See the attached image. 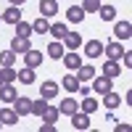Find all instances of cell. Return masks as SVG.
Returning <instances> with one entry per match:
<instances>
[{
	"instance_id": "6da1fadb",
	"label": "cell",
	"mask_w": 132,
	"mask_h": 132,
	"mask_svg": "<svg viewBox=\"0 0 132 132\" xmlns=\"http://www.w3.org/2000/svg\"><path fill=\"white\" fill-rule=\"evenodd\" d=\"M101 74L108 77V79H116V77H122V63H119V61H111V58H106L103 66H101Z\"/></svg>"
},
{
	"instance_id": "7a4b0ae2",
	"label": "cell",
	"mask_w": 132,
	"mask_h": 132,
	"mask_svg": "<svg viewBox=\"0 0 132 132\" xmlns=\"http://www.w3.org/2000/svg\"><path fill=\"white\" fill-rule=\"evenodd\" d=\"M93 93H98V95H103V93H108V90H114V79H108V77H93V87H90Z\"/></svg>"
},
{
	"instance_id": "3957f363",
	"label": "cell",
	"mask_w": 132,
	"mask_h": 132,
	"mask_svg": "<svg viewBox=\"0 0 132 132\" xmlns=\"http://www.w3.org/2000/svg\"><path fill=\"white\" fill-rule=\"evenodd\" d=\"M13 111H16L19 116H29V114H32V98H27V95H16Z\"/></svg>"
},
{
	"instance_id": "277c9868",
	"label": "cell",
	"mask_w": 132,
	"mask_h": 132,
	"mask_svg": "<svg viewBox=\"0 0 132 132\" xmlns=\"http://www.w3.org/2000/svg\"><path fill=\"white\" fill-rule=\"evenodd\" d=\"M122 53H124L122 40H116V42H108V45H103V56H106V58H111V61H119V58H122Z\"/></svg>"
},
{
	"instance_id": "5b68a950",
	"label": "cell",
	"mask_w": 132,
	"mask_h": 132,
	"mask_svg": "<svg viewBox=\"0 0 132 132\" xmlns=\"http://www.w3.org/2000/svg\"><path fill=\"white\" fill-rule=\"evenodd\" d=\"M40 95L45 98V101H56V98H58V82L45 79V82L40 85Z\"/></svg>"
},
{
	"instance_id": "8992f818",
	"label": "cell",
	"mask_w": 132,
	"mask_h": 132,
	"mask_svg": "<svg viewBox=\"0 0 132 132\" xmlns=\"http://www.w3.org/2000/svg\"><path fill=\"white\" fill-rule=\"evenodd\" d=\"M69 119H71V127H74V129H90V114L79 111V108H77Z\"/></svg>"
},
{
	"instance_id": "52a82bcc",
	"label": "cell",
	"mask_w": 132,
	"mask_h": 132,
	"mask_svg": "<svg viewBox=\"0 0 132 132\" xmlns=\"http://www.w3.org/2000/svg\"><path fill=\"white\" fill-rule=\"evenodd\" d=\"M114 35L119 37V40H129L132 37V24H129V21L127 19H122V21H116V24H114Z\"/></svg>"
},
{
	"instance_id": "ba28073f",
	"label": "cell",
	"mask_w": 132,
	"mask_h": 132,
	"mask_svg": "<svg viewBox=\"0 0 132 132\" xmlns=\"http://www.w3.org/2000/svg\"><path fill=\"white\" fill-rule=\"evenodd\" d=\"M19 119L21 116L13 111V108H0V124H3V127H16Z\"/></svg>"
},
{
	"instance_id": "9c48e42d",
	"label": "cell",
	"mask_w": 132,
	"mask_h": 132,
	"mask_svg": "<svg viewBox=\"0 0 132 132\" xmlns=\"http://www.w3.org/2000/svg\"><path fill=\"white\" fill-rule=\"evenodd\" d=\"M21 56H24V63L29 66V69H40V63H42V53H40V50L29 48L27 53H21Z\"/></svg>"
},
{
	"instance_id": "30bf717a",
	"label": "cell",
	"mask_w": 132,
	"mask_h": 132,
	"mask_svg": "<svg viewBox=\"0 0 132 132\" xmlns=\"http://www.w3.org/2000/svg\"><path fill=\"white\" fill-rule=\"evenodd\" d=\"M85 56H87V58H101V56H103V42H101V40L85 42Z\"/></svg>"
},
{
	"instance_id": "8fae6325",
	"label": "cell",
	"mask_w": 132,
	"mask_h": 132,
	"mask_svg": "<svg viewBox=\"0 0 132 132\" xmlns=\"http://www.w3.org/2000/svg\"><path fill=\"white\" fill-rule=\"evenodd\" d=\"M40 16H58V0H40Z\"/></svg>"
},
{
	"instance_id": "7c38bea8",
	"label": "cell",
	"mask_w": 132,
	"mask_h": 132,
	"mask_svg": "<svg viewBox=\"0 0 132 132\" xmlns=\"http://www.w3.org/2000/svg\"><path fill=\"white\" fill-rule=\"evenodd\" d=\"M61 42H63L66 50H77L82 45V37H79V32H66V35L61 37Z\"/></svg>"
},
{
	"instance_id": "4fadbf2b",
	"label": "cell",
	"mask_w": 132,
	"mask_h": 132,
	"mask_svg": "<svg viewBox=\"0 0 132 132\" xmlns=\"http://www.w3.org/2000/svg\"><path fill=\"white\" fill-rule=\"evenodd\" d=\"M63 66H66V69H69V71H77V69H79V63H82V58H79V53H77V50H69V53H63Z\"/></svg>"
},
{
	"instance_id": "5bb4252c",
	"label": "cell",
	"mask_w": 132,
	"mask_h": 132,
	"mask_svg": "<svg viewBox=\"0 0 132 132\" xmlns=\"http://www.w3.org/2000/svg\"><path fill=\"white\" fill-rule=\"evenodd\" d=\"M29 48H32V42H29V37H19V35H16L13 40H11V50H13L16 56H21V53H27Z\"/></svg>"
},
{
	"instance_id": "9a60e30c",
	"label": "cell",
	"mask_w": 132,
	"mask_h": 132,
	"mask_svg": "<svg viewBox=\"0 0 132 132\" xmlns=\"http://www.w3.org/2000/svg\"><path fill=\"white\" fill-rule=\"evenodd\" d=\"M0 16H3L5 24H16V21H21V5H8Z\"/></svg>"
},
{
	"instance_id": "2e32d148",
	"label": "cell",
	"mask_w": 132,
	"mask_h": 132,
	"mask_svg": "<svg viewBox=\"0 0 132 132\" xmlns=\"http://www.w3.org/2000/svg\"><path fill=\"white\" fill-rule=\"evenodd\" d=\"M101 98H103V106L108 108V111H114V108H119V106H122V95H116L114 90H108V93H103Z\"/></svg>"
},
{
	"instance_id": "e0dca14e",
	"label": "cell",
	"mask_w": 132,
	"mask_h": 132,
	"mask_svg": "<svg viewBox=\"0 0 132 132\" xmlns=\"http://www.w3.org/2000/svg\"><path fill=\"white\" fill-rule=\"evenodd\" d=\"M0 101H3V103H13L16 101V87H13V82L0 85Z\"/></svg>"
},
{
	"instance_id": "ac0fdd59",
	"label": "cell",
	"mask_w": 132,
	"mask_h": 132,
	"mask_svg": "<svg viewBox=\"0 0 132 132\" xmlns=\"http://www.w3.org/2000/svg\"><path fill=\"white\" fill-rule=\"evenodd\" d=\"M95 77V66L93 63H79V69H77V79L79 82H90Z\"/></svg>"
},
{
	"instance_id": "d6986e66",
	"label": "cell",
	"mask_w": 132,
	"mask_h": 132,
	"mask_svg": "<svg viewBox=\"0 0 132 132\" xmlns=\"http://www.w3.org/2000/svg\"><path fill=\"white\" fill-rule=\"evenodd\" d=\"M77 108H79V101H74V98H63V101L58 103V111H61L63 116H71Z\"/></svg>"
},
{
	"instance_id": "ffe728a7",
	"label": "cell",
	"mask_w": 132,
	"mask_h": 132,
	"mask_svg": "<svg viewBox=\"0 0 132 132\" xmlns=\"http://www.w3.org/2000/svg\"><path fill=\"white\" fill-rule=\"evenodd\" d=\"M45 53H48L50 58L61 61V58H63V53H66V48H63V42H61V40H53L50 45H48V50H45Z\"/></svg>"
},
{
	"instance_id": "44dd1931",
	"label": "cell",
	"mask_w": 132,
	"mask_h": 132,
	"mask_svg": "<svg viewBox=\"0 0 132 132\" xmlns=\"http://www.w3.org/2000/svg\"><path fill=\"white\" fill-rule=\"evenodd\" d=\"M66 19H69V24H82V19H85L82 5H71L69 11H66Z\"/></svg>"
},
{
	"instance_id": "7402d4cb",
	"label": "cell",
	"mask_w": 132,
	"mask_h": 132,
	"mask_svg": "<svg viewBox=\"0 0 132 132\" xmlns=\"http://www.w3.org/2000/svg\"><path fill=\"white\" fill-rule=\"evenodd\" d=\"M58 116H61V111H58V106H50L48 103V108H45V111H42V122H48V124H56L58 122Z\"/></svg>"
},
{
	"instance_id": "603a6c76",
	"label": "cell",
	"mask_w": 132,
	"mask_h": 132,
	"mask_svg": "<svg viewBox=\"0 0 132 132\" xmlns=\"http://www.w3.org/2000/svg\"><path fill=\"white\" fill-rule=\"evenodd\" d=\"M61 87H63L66 93H77V87H79L77 74H66V77H61Z\"/></svg>"
},
{
	"instance_id": "cb8c5ba5",
	"label": "cell",
	"mask_w": 132,
	"mask_h": 132,
	"mask_svg": "<svg viewBox=\"0 0 132 132\" xmlns=\"http://www.w3.org/2000/svg\"><path fill=\"white\" fill-rule=\"evenodd\" d=\"M98 106H101V103H98L95 98L85 95L82 101H79V111H85V114H95V111H98Z\"/></svg>"
},
{
	"instance_id": "d4e9b609",
	"label": "cell",
	"mask_w": 132,
	"mask_h": 132,
	"mask_svg": "<svg viewBox=\"0 0 132 132\" xmlns=\"http://www.w3.org/2000/svg\"><path fill=\"white\" fill-rule=\"evenodd\" d=\"M48 27H50V21L45 16H37L32 21V32H35V35H48Z\"/></svg>"
},
{
	"instance_id": "484cf974",
	"label": "cell",
	"mask_w": 132,
	"mask_h": 132,
	"mask_svg": "<svg viewBox=\"0 0 132 132\" xmlns=\"http://www.w3.org/2000/svg\"><path fill=\"white\" fill-rule=\"evenodd\" d=\"M66 32H69V27H66L63 21H56V24H50V27H48V35H50V37H56V40H61Z\"/></svg>"
},
{
	"instance_id": "4316f807",
	"label": "cell",
	"mask_w": 132,
	"mask_h": 132,
	"mask_svg": "<svg viewBox=\"0 0 132 132\" xmlns=\"http://www.w3.org/2000/svg\"><path fill=\"white\" fill-rule=\"evenodd\" d=\"M16 79H19L21 85H32V82H35V69H29V66H24L21 71H16Z\"/></svg>"
},
{
	"instance_id": "83f0119b",
	"label": "cell",
	"mask_w": 132,
	"mask_h": 132,
	"mask_svg": "<svg viewBox=\"0 0 132 132\" xmlns=\"http://www.w3.org/2000/svg\"><path fill=\"white\" fill-rule=\"evenodd\" d=\"M5 66H16V53L11 48L0 53V69H5Z\"/></svg>"
},
{
	"instance_id": "f1b7e54d",
	"label": "cell",
	"mask_w": 132,
	"mask_h": 132,
	"mask_svg": "<svg viewBox=\"0 0 132 132\" xmlns=\"http://www.w3.org/2000/svg\"><path fill=\"white\" fill-rule=\"evenodd\" d=\"M98 16H101L103 21H114L116 19V8L114 5H101L98 8Z\"/></svg>"
},
{
	"instance_id": "f546056e",
	"label": "cell",
	"mask_w": 132,
	"mask_h": 132,
	"mask_svg": "<svg viewBox=\"0 0 132 132\" xmlns=\"http://www.w3.org/2000/svg\"><path fill=\"white\" fill-rule=\"evenodd\" d=\"M13 27H16V35H19V37H32V24H27L24 19H21V21H16Z\"/></svg>"
},
{
	"instance_id": "4dcf8cb0",
	"label": "cell",
	"mask_w": 132,
	"mask_h": 132,
	"mask_svg": "<svg viewBox=\"0 0 132 132\" xmlns=\"http://www.w3.org/2000/svg\"><path fill=\"white\" fill-rule=\"evenodd\" d=\"M45 108H48V101H45L42 95H40V101H32V114H35V116H42Z\"/></svg>"
},
{
	"instance_id": "1f68e13d",
	"label": "cell",
	"mask_w": 132,
	"mask_h": 132,
	"mask_svg": "<svg viewBox=\"0 0 132 132\" xmlns=\"http://www.w3.org/2000/svg\"><path fill=\"white\" fill-rule=\"evenodd\" d=\"M101 8V0H82V11L85 13H98Z\"/></svg>"
},
{
	"instance_id": "d6a6232c",
	"label": "cell",
	"mask_w": 132,
	"mask_h": 132,
	"mask_svg": "<svg viewBox=\"0 0 132 132\" xmlns=\"http://www.w3.org/2000/svg\"><path fill=\"white\" fill-rule=\"evenodd\" d=\"M3 77H5V82H16V69H13V66H5Z\"/></svg>"
},
{
	"instance_id": "836d02e7",
	"label": "cell",
	"mask_w": 132,
	"mask_h": 132,
	"mask_svg": "<svg viewBox=\"0 0 132 132\" xmlns=\"http://www.w3.org/2000/svg\"><path fill=\"white\" fill-rule=\"evenodd\" d=\"M122 58H124V66L129 69V66H132V53H129V50H124V53H122Z\"/></svg>"
},
{
	"instance_id": "e575fe53",
	"label": "cell",
	"mask_w": 132,
	"mask_h": 132,
	"mask_svg": "<svg viewBox=\"0 0 132 132\" xmlns=\"http://www.w3.org/2000/svg\"><path fill=\"white\" fill-rule=\"evenodd\" d=\"M40 132H56V124H48V122H45V124L40 127Z\"/></svg>"
},
{
	"instance_id": "d590c367",
	"label": "cell",
	"mask_w": 132,
	"mask_h": 132,
	"mask_svg": "<svg viewBox=\"0 0 132 132\" xmlns=\"http://www.w3.org/2000/svg\"><path fill=\"white\" fill-rule=\"evenodd\" d=\"M114 129H116V132H127V129H129V124H127V122H122V124H116Z\"/></svg>"
},
{
	"instance_id": "8d00e7d4",
	"label": "cell",
	"mask_w": 132,
	"mask_h": 132,
	"mask_svg": "<svg viewBox=\"0 0 132 132\" xmlns=\"http://www.w3.org/2000/svg\"><path fill=\"white\" fill-rule=\"evenodd\" d=\"M11 5H24V0H8Z\"/></svg>"
},
{
	"instance_id": "74e56055",
	"label": "cell",
	"mask_w": 132,
	"mask_h": 132,
	"mask_svg": "<svg viewBox=\"0 0 132 132\" xmlns=\"http://www.w3.org/2000/svg\"><path fill=\"white\" fill-rule=\"evenodd\" d=\"M0 85H5V77H3V69H0Z\"/></svg>"
},
{
	"instance_id": "f35d334b",
	"label": "cell",
	"mask_w": 132,
	"mask_h": 132,
	"mask_svg": "<svg viewBox=\"0 0 132 132\" xmlns=\"http://www.w3.org/2000/svg\"><path fill=\"white\" fill-rule=\"evenodd\" d=\"M0 129H3V124H0Z\"/></svg>"
},
{
	"instance_id": "ab89813d",
	"label": "cell",
	"mask_w": 132,
	"mask_h": 132,
	"mask_svg": "<svg viewBox=\"0 0 132 132\" xmlns=\"http://www.w3.org/2000/svg\"><path fill=\"white\" fill-rule=\"evenodd\" d=\"M0 21H3V16H0Z\"/></svg>"
}]
</instances>
